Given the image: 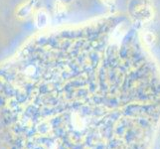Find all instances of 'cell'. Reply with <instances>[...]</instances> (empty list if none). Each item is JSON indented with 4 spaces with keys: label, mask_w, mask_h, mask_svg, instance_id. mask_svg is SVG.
<instances>
[{
    "label": "cell",
    "mask_w": 160,
    "mask_h": 149,
    "mask_svg": "<svg viewBox=\"0 0 160 149\" xmlns=\"http://www.w3.org/2000/svg\"><path fill=\"white\" fill-rule=\"evenodd\" d=\"M101 1L104 4L107 5V6H112L115 3V0H101Z\"/></svg>",
    "instance_id": "6da1fadb"
}]
</instances>
